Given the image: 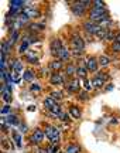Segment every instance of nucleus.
Masks as SVG:
<instances>
[{
	"label": "nucleus",
	"mask_w": 120,
	"mask_h": 153,
	"mask_svg": "<svg viewBox=\"0 0 120 153\" xmlns=\"http://www.w3.org/2000/svg\"><path fill=\"white\" fill-rule=\"evenodd\" d=\"M69 114H71L75 119H79V118H81V111H79L78 106H71V108H69Z\"/></svg>",
	"instance_id": "obj_23"
},
{
	"label": "nucleus",
	"mask_w": 120,
	"mask_h": 153,
	"mask_svg": "<svg viewBox=\"0 0 120 153\" xmlns=\"http://www.w3.org/2000/svg\"><path fill=\"white\" fill-rule=\"evenodd\" d=\"M34 76H35V74H34L31 70H27V71L24 72V75H23V79H24V81H33Z\"/></svg>",
	"instance_id": "obj_25"
},
{
	"label": "nucleus",
	"mask_w": 120,
	"mask_h": 153,
	"mask_svg": "<svg viewBox=\"0 0 120 153\" xmlns=\"http://www.w3.org/2000/svg\"><path fill=\"white\" fill-rule=\"evenodd\" d=\"M30 91H33V92H40V91H41V87H40L38 84H31V85H30Z\"/></svg>",
	"instance_id": "obj_33"
},
{
	"label": "nucleus",
	"mask_w": 120,
	"mask_h": 153,
	"mask_svg": "<svg viewBox=\"0 0 120 153\" xmlns=\"http://www.w3.org/2000/svg\"><path fill=\"white\" fill-rule=\"evenodd\" d=\"M49 97L54 99L55 102H58V101H62V98H64V95H62V92H61V91H52Z\"/></svg>",
	"instance_id": "obj_22"
},
{
	"label": "nucleus",
	"mask_w": 120,
	"mask_h": 153,
	"mask_svg": "<svg viewBox=\"0 0 120 153\" xmlns=\"http://www.w3.org/2000/svg\"><path fill=\"white\" fill-rule=\"evenodd\" d=\"M83 84H85V91H88V92H89V91H92L93 89V84H92V81H89V79H83Z\"/></svg>",
	"instance_id": "obj_28"
},
{
	"label": "nucleus",
	"mask_w": 120,
	"mask_h": 153,
	"mask_svg": "<svg viewBox=\"0 0 120 153\" xmlns=\"http://www.w3.org/2000/svg\"><path fill=\"white\" fill-rule=\"evenodd\" d=\"M112 50H113V51H116V53H120V44L119 43H113Z\"/></svg>",
	"instance_id": "obj_36"
},
{
	"label": "nucleus",
	"mask_w": 120,
	"mask_h": 153,
	"mask_svg": "<svg viewBox=\"0 0 120 153\" xmlns=\"http://www.w3.org/2000/svg\"><path fill=\"white\" fill-rule=\"evenodd\" d=\"M71 10H72V13H74V16L81 17V16H83V14H85L86 7L82 4L81 1H77V3H74V4L71 6Z\"/></svg>",
	"instance_id": "obj_7"
},
{
	"label": "nucleus",
	"mask_w": 120,
	"mask_h": 153,
	"mask_svg": "<svg viewBox=\"0 0 120 153\" xmlns=\"http://www.w3.org/2000/svg\"><path fill=\"white\" fill-rule=\"evenodd\" d=\"M30 28H31L33 31H41V30H44V24H37V23H34V24H30Z\"/></svg>",
	"instance_id": "obj_27"
},
{
	"label": "nucleus",
	"mask_w": 120,
	"mask_h": 153,
	"mask_svg": "<svg viewBox=\"0 0 120 153\" xmlns=\"http://www.w3.org/2000/svg\"><path fill=\"white\" fill-rule=\"evenodd\" d=\"M21 13H23V14H26L28 19H35V17L40 16V11L37 10V7H31V6H28V7H24Z\"/></svg>",
	"instance_id": "obj_11"
},
{
	"label": "nucleus",
	"mask_w": 120,
	"mask_h": 153,
	"mask_svg": "<svg viewBox=\"0 0 120 153\" xmlns=\"http://www.w3.org/2000/svg\"><path fill=\"white\" fill-rule=\"evenodd\" d=\"M44 136H45V132L41 131V129H35L33 132V135L30 136V142L33 143V145H40V143L43 142Z\"/></svg>",
	"instance_id": "obj_5"
},
{
	"label": "nucleus",
	"mask_w": 120,
	"mask_h": 153,
	"mask_svg": "<svg viewBox=\"0 0 120 153\" xmlns=\"http://www.w3.org/2000/svg\"><path fill=\"white\" fill-rule=\"evenodd\" d=\"M57 57H58V60H61L62 62H64V61H68L69 58H71V51L66 48V47H62V48H61V51L58 53V55H57Z\"/></svg>",
	"instance_id": "obj_12"
},
{
	"label": "nucleus",
	"mask_w": 120,
	"mask_h": 153,
	"mask_svg": "<svg viewBox=\"0 0 120 153\" xmlns=\"http://www.w3.org/2000/svg\"><path fill=\"white\" fill-rule=\"evenodd\" d=\"M49 68H51L52 71L58 72L60 70L64 68V64H62V61L61 60H54V61H51V62H49Z\"/></svg>",
	"instance_id": "obj_13"
},
{
	"label": "nucleus",
	"mask_w": 120,
	"mask_h": 153,
	"mask_svg": "<svg viewBox=\"0 0 120 153\" xmlns=\"http://www.w3.org/2000/svg\"><path fill=\"white\" fill-rule=\"evenodd\" d=\"M65 153H81V146L77 143H69L65 149Z\"/></svg>",
	"instance_id": "obj_14"
},
{
	"label": "nucleus",
	"mask_w": 120,
	"mask_h": 153,
	"mask_svg": "<svg viewBox=\"0 0 120 153\" xmlns=\"http://www.w3.org/2000/svg\"><path fill=\"white\" fill-rule=\"evenodd\" d=\"M13 139L16 140V143H17V146L20 148L21 146V136L18 135V133H13Z\"/></svg>",
	"instance_id": "obj_32"
},
{
	"label": "nucleus",
	"mask_w": 120,
	"mask_h": 153,
	"mask_svg": "<svg viewBox=\"0 0 120 153\" xmlns=\"http://www.w3.org/2000/svg\"><path fill=\"white\" fill-rule=\"evenodd\" d=\"M49 82L52 84V85H62L65 79H64V75L60 74V72H52L51 75H49Z\"/></svg>",
	"instance_id": "obj_10"
},
{
	"label": "nucleus",
	"mask_w": 120,
	"mask_h": 153,
	"mask_svg": "<svg viewBox=\"0 0 120 153\" xmlns=\"http://www.w3.org/2000/svg\"><path fill=\"white\" fill-rule=\"evenodd\" d=\"M77 75L78 78H82V79H86V75H88V70L85 65H79L77 68Z\"/></svg>",
	"instance_id": "obj_15"
},
{
	"label": "nucleus",
	"mask_w": 120,
	"mask_h": 153,
	"mask_svg": "<svg viewBox=\"0 0 120 153\" xmlns=\"http://www.w3.org/2000/svg\"><path fill=\"white\" fill-rule=\"evenodd\" d=\"M47 152L48 153H60V150H58V146H57V145H51L49 148H47Z\"/></svg>",
	"instance_id": "obj_31"
},
{
	"label": "nucleus",
	"mask_w": 120,
	"mask_h": 153,
	"mask_svg": "<svg viewBox=\"0 0 120 153\" xmlns=\"http://www.w3.org/2000/svg\"><path fill=\"white\" fill-rule=\"evenodd\" d=\"M18 38V30H13V34H11V38H10V43L14 44Z\"/></svg>",
	"instance_id": "obj_30"
},
{
	"label": "nucleus",
	"mask_w": 120,
	"mask_h": 153,
	"mask_svg": "<svg viewBox=\"0 0 120 153\" xmlns=\"http://www.w3.org/2000/svg\"><path fill=\"white\" fill-rule=\"evenodd\" d=\"M82 53H83V51H81V50H72V54L75 55V57H81Z\"/></svg>",
	"instance_id": "obj_37"
},
{
	"label": "nucleus",
	"mask_w": 120,
	"mask_h": 153,
	"mask_svg": "<svg viewBox=\"0 0 120 153\" xmlns=\"http://www.w3.org/2000/svg\"><path fill=\"white\" fill-rule=\"evenodd\" d=\"M7 123L9 125H13V126H16V125H18L20 122H18V119H17V116L16 115H9V118H7Z\"/></svg>",
	"instance_id": "obj_26"
},
{
	"label": "nucleus",
	"mask_w": 120,
	"mask_h": 153,
	"mask_svg": "<svg viewBox=\"0 0 120 153\" xmlns=\"http://www.w3.org/2000/svg\"><path fill=\"white\" fill-rule=\"evenodd\" d=\"M100 28H102V26H99L98 23L92 22V20H88V22L83 23V30H85L88 34H93V36H96Z\"/></svg>",
	"instance_id": "obj_2"
},
{
	"label": "nucleus",
	"mask_w": 120,
	"mask_h": 153,
	"mask_svg": "<svg viewBox=\"0 0 120 153\" xmlns=\"http://www.w3.org/2000/svg\"><path fill=\"white\" fill-rule=\"evenodd\" d=\"M28 45H30V41H28V38H24L23 40V43H21V45H20V48H18V51L20 53H27V48H28Z\"/></svg>",
	"instance_id": "obj_24"
},
{
	"label": "nucleus",
	"mask_w": 120,
	"mask_h": 153,
	"mask_svg": "<svg viewBox=\"0 0 120 153\" xmlns=\"http://www.w3.org/2000/svg\"><path fill=\"white\" fill-rule=\"evenodd\" d=\"M78 97H79L82 101H86V99H88V91H83V92H78Z\"/></svg>",
	"instance_id": "obj_35"
},
{
	"label": "nucleus",
	"mask_w": 120,
	"mask_h": 153,
	"mask_svg": "<svg viewBox=\"0 0 120 153\" xmlns=\"http://www.w3.org/2000/svg\"><path fill=\"white\" fill-rule=\"evenodd\" d=\"M77 68L78 67H75L74 64H68V67L65 68V72L68 76H74L75 74H77Z\"/></svg>",
	"instance_id": "obj_20"
},
{
	"label": "nucleus",
	"mask_w": 120,
	"mask_h": 153,
	"mask_svg": "<svg viewBox=\"0 0 120 153\" xmlns=\"http://www.w3.org/2000/svg\"><path fill=\"white\" fill-rule=\"evenodd\" d=\"M3 101H4L6 104H10L11 102V92H3Z\"/></svg>",
	"instance_id": "obj_29"
},
{
	"label": "nucleus",
	"mask_w": 120,
	"mask_h": 153,
	"mask_svg": "<svg viewBox=\"0 0 120 153\" xmlns=\"http://www.w3.org/2000/svg\"><path fill=\"white\" fill-rule=\"evenodd\" d=\"M64 45H62V41H61L60 38H54L52 41H51V44H49V50H51V54L54 55H58V53L61 51V48H62Z\"/></svg>",
	"instance_id": "obj_9"
},
{
	"label": "nucleus",
	"mask_w": 120,
	"mask_h": 153,
	"mask_svg": "<svg viewBox=\"0 0 120 153\" xmlns=\"http://www.w3.org/2000/svg\"><path fill=\"white\" fill-rule=\"evenodd\" d=\"M106 79H107V74H106V72H99V74H96L92 79L93 88L100 89V88L105 85V81H106Z\"/></svg>",
	"instance_id": "obj_3"
},
{
	"label": "nucleus",
	"mask_w": 120,
	"mask_h": 153,
	"mask_svg": "<svg viewBox=\"0 0 120 153\" xmlns=\"http://www.w3.org/2000/svg\"><path fill=\"white\" fill-rule=\"evenodd\" d=\"M11 67H13V70L16 71V74H18V72L23 71V62L20 60H14L13 61V64H11Z\"/></svg>",
	"instance_id": "obj_17"
},
{
	"label": "nucleus",
	"mask_w": 120,
	"mask_h": 153,
	"mask_svg": "<svg viewBox=\"0 0 120 153\" xmlns=\"http://www.w3.org/2000/svg\"><path fill=\"white\" fill-rule=\"evenodd\" d=\"M71 44H72V47H74V50H81V51H83V48H85V41H83V38H82L81 36H78V34H75V36L71 38Z\"/></svg>",
	"instance_id": "obj_6"
},
{
	"label": "nucleus",
	"mask_w": 120,
	"mask_h": 153,
	"mask_svg": "<svg viewBox=\"0 0 120 153\" xmlns=\"http://www.w3.org/2000/svg\"><path fill=\"white\" fill-rule=\"evenodd\" d=\"M58 118H60V119H62V122H69V115H68V114H64V112H62Z\"/></svg>",
	"instance_id": "obj_34"
},
{
	"label": "nucleus",
	"mask_w": 120,
	"mask_h": 153,
	"mask_svg": "<svg viewBox=\"0 0 120 153\" xmlns=\"http://www.w3.org/2000/svg\"><path fill=\"white\" fill-rule=\"evenodd\" d=\"M11 45H13V44H11L10 41H3V44H1V54H3V55H7V54H9V51H10Z\"/></svg>",
	"instance_id": "obj_19"
},
{
	"label": "nucleus",
	"mask_w": 120,
	"mask_h": 153,
	"mask_svg": "<svg viewBox=\"0 0 120 153\" xmlns=\"http://www.w3.org/2000/svg\"><path fill=\"white\" fill-rule=\"evenodd\" d=\"M98 61H99V65H102V67H107L110 64V58L107 55H100Z\"/></svg>",
	"instance_id": "obj_21"
},
{
	"label": "nucleus",
	"mask_w": 120,
	"mask_h": 153,
	"mask_svg": "<svg viewBox=\"0 0 120 153\" xmlns=\"http://www.w3.org/2000/svg\"><path fill=\"white\" fill-rule=\"evenodd\" d=\"M115 43H119L120 44V33L116 36V40H115Z\"/></svg>",
	"instance_id": "obj_40"
},
{
	"label": "nucleus",
	"mask_w": 120,
	"mask_h": 153,
	"mask_svg": "<svg viewBox=\"0 0 120 153\" xmlns=\"http://www.w3.org/2000/svg\"><path fill=\"white\" fill-rule=\"evenodd\" d=\"M9 109H10V108H9V105H6L4 108L1 109V114H9Z\"/></svg>",
	"instance_id": "obj_39"
},
{
	"label": "nucleus",
	"mask_w": 120,
	"mask_h": 153,
	"mask_svg": "<svg viewBox=\"0 0 120 153\" xmlns=\"http://www.w3.org/2000/svg\"><path fill=\"white\" fill-rule=\"evenodd\" d=\"M44 132H45V136L49 139L51 145H58L60 142V129L52 125H47L44 128Z\"/></svg>",
	"instance_id": "obj_1"
},
{
	"label": "nucleus",
	"mask_w": 120,
	"mask_h": 153,
	"mask_svg": "<svg viewBox=\"0 0 120 153\" xmlns=\"http://www.w3.org/2000/svg\"><path fill=\"white\" fill-rule=\"evenodd\" d=\"M3 153H6V152H3Z\"/></svg>",
	"instance_id": "obj_42"
},
{
	"label": "nucleus",
	"mask_w": 120,
	"mask_h": 153,
	"mask_svg": "<svg viewBox=\"0 0 120 153\" xmlns=\"http://www.w3.org/2000/svg\"><path fill=\"white\" fill-rule=\"evenodd\" d=\"M65 89L69 91V92H79L81 89V82L78 78H71L69 81L65 84Z\"/></svg>",
	"instance_id": "obj_4"
},
{
	"label": "nucleus",
	"mask_w": 120,
	"mask_h": 153,
	"mask_svg": "<svg viewBox=\"0 0 120 153\" xmlns=\"http://www.w3.org/2000/svg\"><path fill=\"white\" fill-rule=\"evenodd\" d=\"M85 67H86L88 71L91 72H96L98 71V67H99V61L95 58V57H89L85 62Z\"/></svg>",
	"instance_id": "obj_8"
},
{
	"label": "nucleus",
	"mask_w": 120,
	"mask_h": 153,
	"mask_svg": "<svg viewBox=\"0 0 120 153\" xmlns=\"http://www.w3.org/2000/svg\"><path fill=\"white\" fill-rule=\"evenodd\" d=\"M26 58H27V61L31 62V64H37V62H38V57H37V54L33 53V51H27V53H26Z\"/></svg>",
	"instance_id": "obj_16"
},
{
	"label": "nucleus",
	"mask_w": 120,
	"mask_h": 153,
	"mask_svg": "<svg viewBox=\"0 0 120 153\" xmlns=\"http://www.w3.org/2000/svg\"><path fill=\"white\" fill-rule=\"evenodd\" d=\"M55 104H57V102H55V101H54L52 98H51V97H48V98H45V99H44V106H45V108H47L48 111L52 109Z\"/></svg>",
	"instance_id": "obj_18"
},
{
	"label": "nucleus",
	"mask_w": 120,
	"mask_h": 153,
	"mask_svg": "<svg viewBox=\"0 0 120 153\" xmlns=\"http://www.w3.org/2000/svg\"><path fill=\"white\" fill-rule=\"evenodd\" d=\"M35 153H48L47 149H41V148H35Z\"/></svg>",
	"instance_id": "obj_38"
},
{
	"label": "nucleus",
	"mask_w": 120,
	"mask_h": 153,
	"mask_svg": "<svg viewBox=\"0 0 120 153\" xmlns=\"http://www.w3.org/2000/svg\"><path fill=\"white\" fill-rule=\"evenodd\" d=\"M112 88H113V85H107V88H106V91H110Z\"/></svg>",
	"instance_id": "obj_41"
}]
</instances>
